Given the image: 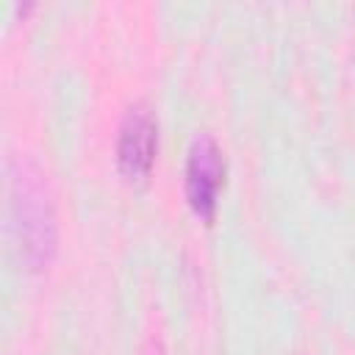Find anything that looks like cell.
<instances>
[{
  "mask_svg": "<svg viewBox=\"0 0 355 355\" xmlns=\"http://www.w3.org/2000/svg\"><path fill=\"white\" fill-rule=\"evenodd\" d=\"M42 175L31 166L11 169L8 172V208H11V225L22 241V252L31 263L42 266L50 261L55 250V216L53 205L44 194Z\"/></svg>",
  "mask_w": 355,
  "mask_h": 355,
  "instance_id": "obj_1",
  "label": "cell"
},
{
  "mask_svg": "<svg viewBox=\"0 0 355 355\" xmlns=\"http://www.w3.org/2000/svg\"><path fill=\"white\" fill-rule=\"evenodd\" d=\"M225 186V155L211 133H197L186 158V202L205 225L216 216L219 191Z\"/></svg>",
  "mask_w": 355,
  "mask_h": 355,
  "instance_id": "obj_2",
  "label": "cell"
},
{
  "mask_svg": "<svg viewBox=\"0 0 355 355\" xmlns=\"http://www.w3.org/2000/svg\"><path fill=\"white\" fill-rule=\"evenodd\" d=\"M158 147V125L153 111L144 103H136L125 111L116 139V169L125 180L141 183L155 161Z\"/></svg>",
  "mask_w": 355,
  "mask_h": 355,
  "instance_id": "obj_3",
  "label": "cell"
}]
</instances>
